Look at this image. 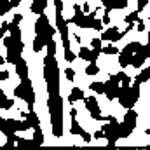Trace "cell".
<instances>
[{
    "mask_svg": "<svg viewBox=\"0 0 150 150\" xmlns=\"http://www.w3.org/2000/svg\"><path fill=\"white\" fill-rule=\"evenodd\" d=\"M44 80L49 96L59 94V67L56 61V54H45L44 58Z\"/></svg>",
    "mask_w": 150,
    "mask_h": 150,
    "instance_id": "cell-1",
    "label": "cell"
},
{
    "mask_svg": "<svg viewBox=\"0 0 150 150\" xmlns=\"http://www.w3.org/2000/svg\"><path fill=\"white\" fill-rule=\"evenodd\" d=\"M56 33V26H52L49 23V18L45 14H38L37 23H35V38H33V51L40 52L42 47H45V44L49 40H52Z\"/></svg>",
    "mask_w": 150,
    "mask_h": 150,
    "instance_id": "cell-2",
    "label": "cell"
},
{
    "mask_svg": "<svg viewBox=\"0 0 150 150\" xmlns=\"http://www.w3.org/2000/svg\"><path fill=\"white\" fill-rule=\"evenodd\" d=\"M47 108H49V115H51V129H52V134L56 138H59V136H63V112H65L63 98L59 94L49 96Z\"/></svg>",
    "mask_w": 150,
    "mask_h": 150,
    "instance_id": "cell-3",
    "label": "cell"
},
{
    "mask_svg": "<svg viewBox=\"0 0 150 150\" xmlns=\"http://www.w3.org/2000/svg\"><path fill=\"white\" fill-rule=\"evenodd\" d=\"M140 93H142L140 91V84H136V82H133L129 86H120L117 100H119L120 107L127 110V108H133L134 103L140 100Z\"/></svg>",
    "mask_w": 150,
    "mask_h": 150,
    "instance_id": "cell-4",
    "label": "cell"
},
{
    "mask_svg": "<svg viewBox=\"0 0 150 150\" xmlns=\"http://www.w3.org/2000/svg\"><path fill=\"white\" fill-rule=\"evenodd\" d=\"M14 96L28 103V112L30 110H35V107H33L35 105V91H33V86H32L30 77L23 79L21 84L14 87Z\"/></svg>",
    "mask_w": 150,
    "mask_h": 150,
    "instance_id": "cell-5",
    "label": "cell"
},
{
    "mask_svg": "<svg viewBox=\"0 0 150 150\" xmlns=\"http://www.w3.org/2000/svg\"><path fill=\"white\" fill-rule=\"evenodd\" d=\"M103 120H108V124H105L103 126V136L107 138V142H108V145L113 147L115 143H117V140H120V122L113 117V115H107V117H103Z\"/></svg>",
    "mask_w": 150,
    "mask_h": 150,
    "instance_id": "cell-6",
    "label": "cell"
},
{
    "mask_svg": "<svg viewBox=\"0 0 150 150\" xmlns=\"http://www.w3.org/2000/svg\"><path fill=\"white\" fill-rule=\"evenodd\" d=\"M136 120H138V113L134 112V108H127L124 120L120 122V138H129L131 133L136 127Z\"/></svg>",
    "mask_w": 150,
    "mask_h": 150,
    "instance_id": "cell-7",
    "label": "cell"
},
{
    "mask_svg": "<svg viewBox=\"0 0 150 150\" xmlns=\"http://www.w3.org/2000/svg\"><path fill=\"white\" fill-rule=\"evenodd\" d=\"M143 44H140V42H129L120 52H117L119 54V65H120V68H126V67H129V63H131V58H133V54L142 47Z\"/></svg>",
    "mask_w": 150,
    "mask_h": 150,
    "instance_id": "cell-8",
    "label": "cell"
},
{
    "mask_svg": "<svg viewBox=\"0 0 150 150\" xmlns=\"http://www.w3.org/2000/svg\"><path fill=\"white\" fill-rule=\"evenodd\" d=\"M150 56V51H149V44H145V45H142L134 54H133V58H131V63H129V67H134V68H142L143 65H145V61H147V58Z\"/></svg>",
    "mask_w": 150,
    "mask_h": 150,
    "instance_id": "cell-9",
    "label": "cell"
},
{
    "mask_svg": "<svg viewBox=\"0 0 150 150\" xmlns=\"http://www.w3.org/2000/svg\"><path fill=\"white\" fill-rule=\"evenodd\" d=\"M84 103H86V110L91 113L93 120H103L101 112H100V103H98V100L93 94L91 96H84Z\"/></svg>",
    "mask_w": 150,
    "mask_h": 150,
    "instance_id": "cell-10",
    "label": "cell"
},
{
    "mask_svg": "<svg viewBox=\"0 0 150 150\" xmlns=\"http://www.w3.org/2000/svg\"><path fill=\"white\" fill-rule=\"evenodd\" d=\"M127 32H119L117 26H112V28H107V30H101V40H107V42H119L120 38L124 37Z\"/></svg>",
    "mask_w": 150,
    "mask_h": 150,
    "instance_id": "cell-11",
    "label": "cell"
},
{
    "mask_svg": "<svg viewBox=\"0 0 150 150\" xmlns=\"http://www.w3.org/2000/svg\"><path fill=\"white\" fill-rule=\"evenodd\" d=\"M70 134H75V136H80L86 143H89L91 142V134L86 131V129H82V126L79 124V120H77V117H72V126H70Z\"/></svg>",
    "mask_w": 150,
    "mask_h": 150,
    "instance_id": "cell-12",
    "label": "cell"
},
{
    "mask_svg": "<svg viewBox=\"0 0 150 150\" xmlns=\"http://www.w3.org/2000/svg\"><path fill=\"white\" fill-rule=\"evenodd\" d=\"M23 49H25V44L21 42V44H18V45H14V47H7V63H11V65H14L19 58H23Z\"/></svg>",
    "mask_w": 150,
    "mask_h": 150,
    "instance_id": "cell-13",
    "label": "cell"
},
{
    "mask_svg": "<svg viewBox=\"0 0 150 150\" xmlns=\"http://www.w3.org/2000/svg\"><path fill=\"white\" fill-rule=\"evenodd\" d=\"M105 84V91H103V94L108 98V100H117V96H119V91H120V84H117V82H113V80H107V82H103Z\"/></svg>",
    "mask_w": 150,
    "mask_h": 150,
    "instance_id": "cell-14",
    "label": "cell"
},
{
    "mask_svg": "<svg viewBox=\"0 0 150 150\" xmlns=\"http://www.w3.org/2000/svg\"><path fill=\"white\" fill-rule=\"evenodd\" d=\"M98 56H100V52L94 51V49H89V47H80V49H79V58L84 59V61L93 63V61L98 59Z\"/></svg>",
    "mask_w": 150,
    "mask_h": 150,
    "instance_id": "cell-15",
    "label": "cell"
},
{
    "mask_svg": "<svg viewBox=\"0 0 150 150\" xmlns=\"http://www.w3.org/2000/svg\"><path fill=\"white\" fill-rule=\"evenodd\" d=\"M101 4L105 5V12L108 14L113 9H126L127 7V0H101Z\"/></svg>",
    "mask_w": 150,
    "mask_h": 150,
    "instance_id": "cell-16",
    "label": "cell"
},
{
    "mask_svg": "<svg viewBox=\"0 0 150 150\" xmlns=\"http://www.w3.org/2000/svg\"><path fill=\"white\" fill-rule=\"evenodd\" d=\"M14 65H16V74H18V77H19L21 80L28 77V65H26V61H25L23 58H19Z\"/></svg>",
    "mask_w": 150,
    "mask_h": 150,
    "instance_id": "cell-17",
    "label": "cell"
},
{
    "mask_svg": "<svg viewBox=\"0 0 150 150\" xmlns=\"http://www.w3.org/2000/svg\"><path fill=\"white\" fill-rule=\"evenodd\" d=\"M23 119L28 122V126H30L32 129H35V127H38V126H40V119H38V115H37V112H35V110H30V112L26 113Z\"/></svg>",
    "mask_w": 150,
    "mask_h": 150,
    "instance_id": "cell-18",
    "label": "cell"
},
{
    "mask_svg": "<svg viewBox=\"0 0 150 150\" xmlns=\"http://www.w3.org/2000/svg\"><path fill=\"white\" fill-rule=\"evenodd\" d=\"M45 7H47V0H33L30 11H32L33 14H44Z\"/></svg>",
    "mask_w": 150,
    "mask_h": 150,
    "instance_id": "cell-19",
    "label": "cell"
},
{
    "mask_svg": "<svg viewBox=\"0 0 150 150\" xmlns=\"http://www.w3.org/2000/svg\"><path fill=\"white\" fill-rule=\"evenodd\" d=\"M138 18H140V12L138 11H134V12H129L127 16H126V23H127V28H126V32H131L133 28H134V23L138 21Z\"/></svg>",
    "mask_w": 150,
    "mask_h": 150,
    "instance_id": "cell-20",
    "label": "cell"
},
{
    "mask_svg": "<svg viewBox=\"0 0 150 150\" xmlns=\"http://www.w3.org/2000/svg\"><path fill=\"white\" fill-rule=\"evenodd\" d=\"M14 107V100H11L4 91L0 93V108L2 110H9V108H12Z\"/></svg>",
    "mask_w": 150,
    "mask_h": 150,
    "instance_id": "cell-21",
    "label": "cell"
},
{
    "mask_svg": "<svg viewBox=\"0 0 150 150\" xmlns=\"http://www.w3.org/2000/svg\"><path fill=\"white\" fill-rule=\"evenodd\" d=\"M84 91L80 89V87H74L72 89V93H70V96H68V101L70 103H75V101H79V100H84Z\"/></svg>",
    "mask_w": 150,
    "mask_h": 150,
    "instance_id": "cell-22",
    "label": "cell"
},
{
    "mask_svg": "<svg viewBox=\"0 0 150 150\" xmlns=\"http://www.w3.org/2000/svg\"><path fill=\"white\" fill-rule=\"evenodd\" d=\"M149 79H150V68L147 67V68H143V70H142V74H138L136 77H134V82L142 86V84H145Z\"/></svg>",
    "mask_w": 150,
    "mask_h": 150,
    "instance_id": "cell-23",
    "label": "cell"
},
{
    "mask_svg": "<svg viewBox=\"0 0 150 150\" xmlns=\"http://www.w3.org/2000/svg\"><path fill=\"white\" fill-rule=\"evenodd\" d=\"M32 142H33V143H37V145H42V143H44V134H42L40 126L33 129V138H32Z\"/></svg>",
    "mask_w": 150,
    "mask_h": 150,
    "instance_id": "cell-24",
    "label": "cell"
},
{
    "mask_svg": "<svg viewBox=\"0 0 150 150\" xmlns=\"http://www.w3.org/2000/svg\"><path fill=\"white\" fill-rule=\"evenodd\" d=\"M89 89H91L93 93H98V94H103V91H105V84H103V82H91V86H89Z\"/></svg>",
    "mask_w": 150,
    "mask_h": 150,
    "instance_id": "cell-25",
    "label": "cell"
},
{
    "mask_svg": "<svg viewBox=\"0 0 150 150\" xmlns=\"http://www.w3.org/2000/svg\"><path fill=\"white\" fill-rule=\"evenodd\" d=\"M11 9H12V4H11V0H0V16L7 14Z\"/></svg>",
    "mask_w": 150,
    "mask_h": 150,
    "instance_id": "cell-26",
    "label": "cell"
},
{
    "mask_svg": "<svg viewBox=\"0 0 150 150\" xmlns=\"http://www.w3.org/2000/svg\"><path fill=\"white\" fill-rule=\"evenodd\" d=\"M100 72V67L96 65V61H93V63H89L87 67H86V74L87 75H96Z\"/></svg>",
    "mask_w": 150,
    "mask_h": 150,
    "instance_id": "cell-27",
    "label": "cell"
},
{
    "mask_svg": "<svg viewBox=\"0 0 150 150\" xmlns=\"http://www.w3.org/2000/svg\"><path fill=\"white\" fill-rule=\"evenodd\" d=\"M101 52H105V54H108V56H113V54L119 52V49H117L115 45H105V47H101Z\"/></svg>",
    "mask_w": 150,
    "mask_h": 150,
    "instance_id": "cell-28",
    "label": "cell"
},
{
    "mask_svg": "<svg viewBox=\"0 0 150 150\" xmlns=\"http://www.w3.org/2000/svg\"><path fill=\"white\" fill-rule=\"evenodd\" d=\"M91 47L94 49V51H98V52H101V38H98V37H94V38H91Z\"/></svg>",
    "mask_w": 150,
    "mask_h": 150,
    "instance_id": "cell-29",
    "label": "cell"
},
{
    "mask_svg": "<svg viewBox=\"0 0 150 150\" xmlns=\"http://www.w3.org/2000/svg\"><path fill=\"white\" fill-rule=\"evenodd\" d=\"M45 47H47V54H56V42H54V38L49 40L45 44Z\"/></svg>",
    "mask_w": 150,
    "mask_h": 150,
    "instance_id": "cell-30",
    "label": "cell"
},
{
    "mask_svg": "<svg viewBox=\"0 0 150 150\" xmlns=\"http://www.w3.org/2000/svg\"><path fill=\"white\" fill-rule=\"evenodd\" d=\"M65 77L68 82H74L75 80V70L74 68H65Z\"/></svg>",
    "mask_w": 150,
    "mask_h": 150,
    "instance_id": "cell-31",
    "label": "cell"
},
{
    "mask_svg": "<svg viewBox=\"0 0 150 150\" xmlns=\"http://www.w3.org/2000/svg\"><path fill=\"white\" fill-rule=\"evenodd\" d=\"M9 30H11V23H7V21H4V23L0 25V33H2V35H5V33H7Z\"/></svg>",
    "mask_w": 150,
    "mask_h": 150,
    "instance_id": "cell-32",
    "label": "cell"
},
{
    "mask_svg": "<svg viewBox=\"0 0 150 150\" xmlns=\"http://www.w3.org/2000/svg\"><path fill=\"white\" fill-rule=\"evenodd\" d=\"M149 2H150V0H138V9H136V11H138V12H142V11L149 5Z\"/></svg>",
    "mask_w": 150,
    "mask_h": 150,
    "instance_id": "cell-33",
    "label": "cell"
},
{
    "mask_svg": "<svg viewBox=\"0 0 150 150\" xmlns=\"http://www.w3.org/2000/svg\"><path fill=\"white\" fill-rule=\"evenodd\" d=\"M136 23H138V32H145V28H147V26H145V21L138 18V21H136Z\"/></svg>",
    "mask_w": 150,
    "mask_h": 150,
    "instance_id": "cell-34",
    "label": "cell"
},
{
    "mask_svg": "<svg viewBox=\"0 0 150 150\" xmlns=\"http://www.w3.org/2000/svg\"><path fill=\"white\" fill-rule=\"evenodd\" d=\"M0 80H9V72H7V70H2V74H0Z\"/></svg>",
    "mask_w": 150,
    "mask_h": 150,
    "instance_id": "cell-35",
    "label": "cell"
},
{
    "mask_svg": "<svg viewBox=\"0 0 150 150\" xmlns=\"http://www.w3.org/2000/svg\"><path fill=\"white\" fill-rule=\"evenodd\" d=\"M101 23H103V25H110V16H108L107 12H105V16H103V19H101Z\"/></svg>",
    "mask_w": 150,
    "mask_h": 150,
    "instance_id": "cell-36",
    "label": "cell"
},
{
    "mask_svg": "<svg viewBox=\"0 0 150 150\" xmlns=\"http://www.w3.org/2000/svg\"><path fill=\"white\" fill-rule=\"evenodd\" d=\"M21 19H23V16H21V14H16V16H14V19H12V23H14V25H18Z\"/></svg>",
    "mask_w": 150,
    "mask_h": 150,
    "instance_id": "cell-37",
    "label": "cell"
},
{
    "mask_svg": "<svg viewBox=\"0 0 150 150\" xmlns=\"http://www.w3.org/2000/svg\"><path fill=\"white\" fill-rule=\"evenodd\" d=\"M94 138H96V140H100V138H105V136H103V131H101V129H100V131H96V133H94Z\"/></svg>",
    "mask_w": 150,
    "mask_h": 150,
    "instance_id": "cell-38",
    "label": "cell"
},
{
    "mask_svg": "<svg viewBox=\"0 0 150 150\" xmlns=\"http://www.w3.org/2000/svg\"><path fill=\"white\" fill-rule=\"evenodd\" d=\"M82 11H84V14H87L89 12V4H84L82 5Z\"/></svg>",
    "mask_w": 150,
    "mask_h": 150,
    "instance_id": "cell-39",
    "label": "cell"
},
{
    "mask_svg": "<svg viewBox=\"0 0 150 150\" xmlns=\"http://www.w3.org/2000/svg\"><path fill=\"white\" fill-rule=\"evenodd\" d=\"M11 4H12V7H18L21 4V0H11Z\"/></svg>",
    "mask_w": 150,
    "mask_h": 150,
    "instance_id": "cell-40",
    "label": "cell"
},
{
    "mask_svg": "<svg viewBox=\"0 0 150 150\" xmlns=\"http://www.w3.org/2000/svg\"><path fill=\"white\" fill-rule=\"evenodd\" d=\"M70 117H77V108H72L70 110Z\"/></svg>",
    "mask_w": 150,
    "mask_h": 150,
    "instance_id": "cell-41",
    "label": "cell"
},
{
    "mask_svg": "<svg viewBox=\"0 0 150 150\" xmlns=\"http://www.w3.org/2000/svg\"><path fill=\"white\" fill-rule=\"evenodd\" d=\"M4 63H5V59H4V58L0 56V65H4Z\"/></svg>",
    "mask_w": 150,
    "mask_h": 150,
    "instance_id": "cell-42",
    "label": "cell"
},
{
    "mask_svg": "<svg viewBox=\"0 0 150 150\" xmlns=\"http://www.w3.org/2000/svg\"><path fill=\"white\" fill-rule=\"evenodd\" d=\"M2 38H4V35H2V33H0V40H2Z\"/></svg>",
    "mask_w": 150,
    "mask_h": 150,
    "instance_id": "cell-43",
    "label": "cell"
},
{
    "mask_svg": "<svg viewBox=\"0 0 150 150\" xmlns=\"http://www.w3.org/2000/svg\"><path fill=\"white\" fill-rule=\"evenodd\" d=\"M56 2H61V0H54V4H56Z\"/></svg>",
    "mask_w": 150,
    "mask_h": 150,
    "instance_id": "cell-44",
    "label": "cell"
},
{
    "mask_svg": "<svg viewBox=\"0 0 150 150\" xmlns=\"http://www.w3.org/2000/svg\"><path fill=\"white\" fill-rule=\"evenodd\" d=\"M0 124H2V117H0Z\"/></svg>",
    "mask_w": 150,
    "mask_h": 150,
    "instance_id": "cell-45",
    "label": "cell"
},
{
    "mask_svg": "<svg viewBox=\"0 0 150 150\" xmlns=\"http://www.w3.org/2000/svg\"><path fill=\"white\" fill-rule=\"evenodd\" d=\"M2 91H4V89H0V93H2Z\"/></svg>",
    "mask_w": 150,
    "mask_h": 150,
    "instance_id": "cell-46",
    "label": "cell"
},
{
    "mask_svg": "<svg viewBox=\"0 0 150 150\" xmlns=\"http://www.w3.org/2000/svg\"><path fill=\"white\" fill-rule=\"evenodd\" d=\"M0 74H2V70H0Z\"/></svg>",
    "mask_w": 150,
    "mask_h": 150,
    "instance_id": "cell-47",
    "label": "cell"
}]
</instances>
